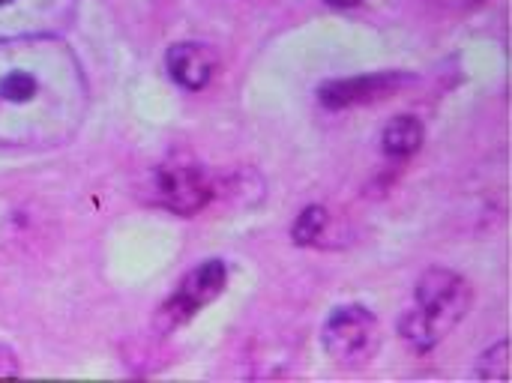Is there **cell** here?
I'll list each match as a JSON object with an SVG mask.
<instances>
[{
  "label": "cell",
  "instance_id": "obj_1",
  "mask_svg": "<svg viewBox=\"0 0 512 383\" xmlns=\"http://www.w3.org/2000/svg\"><path fill=\"white\" fill-rule=\"evenodd\" d=\"M474 288L450 267H429L414 288V306L399 318V336L414 354L435 351L471 312Z\"/></svg>",
  "mask_w": 512,
  "mask_h": 383
},
{
  "label": "cell",
  "instance_id": "obj_2",
  "mask_svg": "<svg viewBox=\"0 0 512 383\" xmlns=\"http://www.w3.org/2000/svg\"><path fill=\"white\" fill-rule=\"evenodd\" d=\"M321 345L336 366L363 369L381 351V324L369 306H336L321 327Z\"/></svg>",
  "mask_w": 512,
  "mask_h": 383
},
{
  "label": "cell",
  "instance_id": "obj_3",
  "mask_svg": "<svg viewBox=\"0 0 512 383\" xmlns=\"http://www.w3.org/2000/svg\"><path fill=\"white\" fill-rule=\"evenodd\" d=\"M228 288V267L219 258H210L204 264H198L195 270H189L177 291L159 306L153 327L159 336H171L180 327H186L201 309H207L210 303H216Z\"/></svg>",
  "mask_w": 512,
  "mask_h": 383
},
{
  "label": "cell",
  "instance_id": "obj_4",
  "mask_svg": "<svg viewBox=\"0 0 512 383\" xmlns=\"http://www.w3.org/2000/svg\"><path fill=\"white\" fill-rule=\"evenodd\" d=\"M153 198L174 216H195L216 198V180L189 156H171L153 168Z\"/></svg>",
  "mask_w": 512,
  "mask_h": 383
},
{
  "label": "cell",
  "instance_id": "obj_5",
  "mask_svg": "<svg viewBox=\"0 0 512 383\" xmlns=\"http://www.w3.org/2000/svg\"><path fill=\"white\" fill-rule=\"evenodd\" d=\"M417 75L405 69H390V72H366V75H351V78H333L318 87V102L330 111H345V108H360L372 105L381 99H390L411 87Z\"/></svg>",
  "mask_w": 512,
  "mask_h": 383
},
{
  "label": "cell",
  "instance_id": "obj_6",
  "mask_svg": "<svg viewBox=\"0 0 512 383\" xmlns=\"http://www.w3.org/2000/svg\"><path fill=\"white\" fill-rule=\"evenodd\" d=\"M216 51L204 42H174L165 51V69L171 75V81L189 93L204 90L213 75H216Z\"/></svg>",
  "mask_w": 512,
  "mask_h": 383
},
{
  "label": "cell",
  "instance_id": "obj_7",
  "mask_svg": "<svg viewBox=\"0 0 512 383\" xmlns=\"http://www.w3.org/2000/svg\"><path fill=\"white\" fill-rule=\"evenodd\" d=\"M423 141H426V129H423V123H420L417 117H411V114L393 117V120L384 126V132H381V150H384L390 159H396V162L411 159V156L423 147Z\"/></svg>",
  "mask_w": 512,
  "mask_h": 383
},
{
  "label": "cell",
  "instance_id": "obj_8",
  "mask_svg": "<svg viewBox=\"0 0 512 383\" xmlns=\"http://www.w3.org/2000/svg\"><path fill=\"white\" fill-rule=\"evenodd\" d=\"M327 225H330L327 207L309 204V207H303L300 216L294 219V225H291V240H294L297 246H315V243H321V237L327 234Z\"/></svg>",
  "mask_w": 512,
  "mask_h": 383
},
{
  "label": "cell",
  "instance_id": "obj_9",
  "mask_svg": "<svg viewBox=\"0 0 512 383\" xmlns=\"http://www.w3.org/2000/svg\"><path fill=\"white\" fill-rule=\"evenodd\" d=\"M39 90V81L33 72H24V69H12L0 78V99L9 102V105H27Z\"/></svg>",
  "mask_w": 512,
  "mask_h": 383
},
{
  "label": "cell",
  "instance_id": "obj_10",
  "mask_svg": "<svg viewBox=\"0 0 512 383\" xmlns=\"http://www.w3.org/2000/svg\"><path fill=\"white\" fill-rule=\"evenodd\" d=\"M510 351V339H501L498 345H492L477 363V378H483V381H510Z\"/></svg>",
  "mask_w": 512,
  "mask_h": 383
},
{
  "label": "cell",
  "instance_id": "obj_11",
  "mask_svg": "<svg viewBox=\"0 0 512 383\" xmlns=\"http://www.w3.org/2000/svg\"><path fill=\"white\" fill-rule=\"evenodd\" d=\"M6 378H21V363L9 345H0V381Z\"/></svg>",
  "mask_w": 512,
  "mask_h": 383
},
{
  "label": "cell",
  "instance_id": "obj_12",
  "mask_svg": "<svg viewBox=\"0 0 512 383\" xmlns=\"http://www.w3.org/2000/svg\"><path fill=\"white\" fill-rule=\"evenodd\" d=\"M327 6H333V9H354V6H360L363 0H324Z\"/></svg>",
  "mask_w": 512,
  "mask_h": 383
},
{
  "label": "cell",
  "instance_id": "obj_13",
  "mask_svg": "<svg viewBox=\"0 0 512 383\" xmlns=\"http://www.w3.org/2000/svg\"><path fill=\"white\" fill-rule=\"evenodd\" d=\"M12 3H15V0H0V9H3V6H12Z\"/></svg>",
  "mask_w": 512,
  "mask_h": 383
}]
</instances>
